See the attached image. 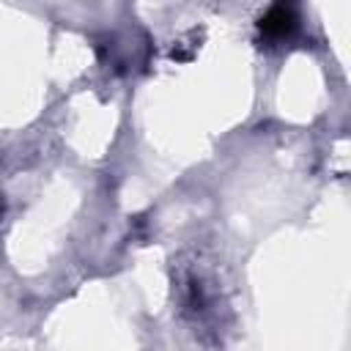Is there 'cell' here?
<instances>
[{
    "instance_id": "cell-1",
    "label": "cell",
    "mask_w": 351,
    "mask_h": 351,
    "mask_svg": "<svg viewBox=\"0 0 351 351\" xmlns=\"http://www.w3.org/2000/svg\"><path fill=\"white\" fill-rule=\"evenodd\" d=\"M296 27V11L291 5H274L269 8V14L261 19V30L269 38H282Z\"/></svg>"
}]
</instances>
